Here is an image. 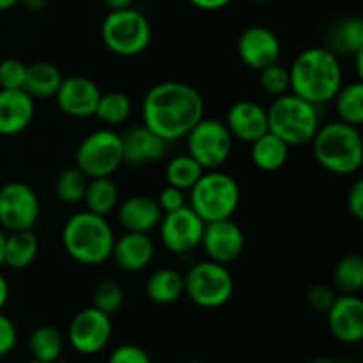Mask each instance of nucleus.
<instances>
[{
  "label": "nucleus",
  "instance_id": "1",
  "mask_svg": "<svg viewBox=\"0 0 363 363\" xmlns=\"http://www.w3.org/2000/svg\"><path fill=\"white\" fill-rule=\"evenodd\" d=\"M202 117L204 99L184 82L152 85L142 101V124L169 144L186 137Z\"/></svg>",
  "mask_w": 363,
  "mask_h": 363
},
{
  "label": "nucleus",
  "instance_id": "2",
  "mask_svg": "<svg viewBox=\"0 0 363 363\" xmlns=\"http://www.w3.org/2000/svg\"><path fill=\"white\" fill-rule=\"evenodd\" d=\"M291 92L315 106L333 101L342 87L339 57L326 46H312L296 55L289 67Z\"/></svg>",
  "mask_w": 363,
  "mask_h": 363
},
{
  "label": "nucleus",
  "instance_id": "3",
  "mask_svg": "<svg viewBox=\"0 0 363 363\" xmlns=\"http://www.w3.org/2000/svg\"><path fill=\"white\" fill-rule=\"evenodd\" d=\"M116 234L105 216L78 211L67 218L62 229V243L67 255L85 266L103 264L110 259Z\"/></svg>",
  "mask_w": 363,
  "mask_h": 363
},
{
  "label": "nucleus",
  "instance_id": "4",
  "mask_svg": "<svg viewBox=\"0 0 363 363\" xmlns=\"http://www.w3.org/2000/svg\"><path fill=\"white\" fill-rule=\"evenodd\" d=\"M312 151L319 165L337 176H351L363 163V138L357 126L333 121L319 126L312 138Z\"/></svg>",
  "mask_w": 363,
  "mask_h": 363
},
{
  "label": "nucleus",
  "instance_id": "5",
  "mask_svg": "<svg viewBox=\"0 0 363 363\" xmlns=\"http://www.w3.org/2000/svg\"><path fill=\"white\" fill-rule=\"evenodd\" d=\"M268 112V131L282 138L289 147L311 144L321 126L318 106L287 92L277 96Z\"/></svg>",
  "mask_w": 363,
  "mask_h": 363
},
{
  "label": "nucleus",
  "instance_id": "6",
  "mask_svg": "<svg viewBox=\"0 0 363 363\" xmlns=\"http://www.w3.org/2000/svg\"><path fill=\"white\" fill-rule=\"evenodd\" d=\"M241 190L230 174L216 170H204L197 183L190 188V208L208 222L233 218L240 208Z\"/></svg>",
  "mask_w": 363,
  "mask_h": 363
},
{
  "label": "nucleus",
  "instance_id": "7",
  "mask_svg": "<svg viewBox=\"0 0 363 363\" xmlns=\"http://www.w3.org/2000/svg\"><path fill=\"white\" fill-rule=\"evenodd\" d=\"M101 41L116 55L137 57L151 45V21L135 7L108 11L101 23Z\"/></svg>",
  "mask_w": 363,
  "mask_h": 363
},
{
  "label": "nucleus",
  "instance_id": "8",
  "mask_svg": "<svg viewBox=\"0 0 363 363\" xmlns=\"http://www.w3.org/2000/svg\"><path fill=\"white\" fill-rule=\"evenodd\" d=\"M184 294L201 308H220L233 298L234 279L225 264L202 261L184 275Z\"/></svg>",
  "mask_w": 363,
  "mask_h": 363
},
{
  "label": "nucleus",
  "instance_id": "9",
  "mask_svg": "<svg viewBox=\"0 0 363 363\" xmlns=\"http://www.w3.org/2000/svg\"><path fill=\"white\" fill-rule=\"evenodd\" d=\"M74 163L89 179L112 177L124 163L121 135L110 128L89 133L78 145Z\"/></svg>",
  "mask_w": 363,
  "mask_h": 363
},
{
  "label": "nucleus",
  "instance_id": "10",
  "mask_svg": "<svg viewBox=\"0 0 363 363\" xmlns=\"http://www.w3.org/2000/svg\"><path fill=\"white\" fill-rule=\"evenodd\" d=\"M188 155L204 170H216L225 165L233 152L234 138L225 123L202 117L186 135Z\"/></svg>",
  "mask_w": 363,
  "mask_h": 363
},
{
  "label": "nucleus",
  "instance_id": "11",
  "mask_svg": "<svg viewBox=\"0 0 363 363\" xmlns=\"http://www.w3.org/2000/svg\"><path fill=\"white\" fill-rule=\"evenodd\" d=\"M41 206L35 191L21 181H11L0 188V227L9 233L34 229Z\"/></svg>",
  "mask_w": 363,
  "mask_h": 363
},
{
  "label": "nucleus",
  "instance_id": "12",
  "mask_svg": "<svg viewBox=\"0 0 363 363\" xmlns=\"http://www.w3.org/2000/svg\"><path fill=\"white\" fill-rule=\"evenodd\" d=\"M204 227V220L190 206H183L176 211L165 213L158 229L167 250L176 255H184L201 247Z\"/></svg>",
  "mask_w": 363,
  "mask_h": 363
},
{
  "label": "nucleus",
  "instance_id": "13",
  "mask_svg": "<svg viewBox=\"0 0 363 363\" xmlns=\"http://www.w3.org/2000/svg\"><path fill=\"white\" fill-rule=\"evenodd\" d=\"M112 339V321L110 315L98 308H84L71 321L67 330V340L71 347L80 354H98L108 346Z\"/></svg>",
  "mask_w": 363,
  "mask_h": 363
},
{
  "label": "nucleus",
  "instance_id": "14",
  "mask_svg": "<svg viewBox=\"0 0 363 363\" xmlns=\"http://www.w3.org/2000/svg\"><path fill=\"white\" fill-rule=\"evenodd\" d=\"M282 45L272 28L264 25H252L241 32L238 39V55L247 67L261 71L279 62Z\"/></svg>",
  "mask_w": 363,
  "mask_h": 363
},
{
  "label": "nucleus",
  "instance_id": "15",
  "mask_svg": "<svg viewBox=\"0 0 363 363\" xmlns=\"http://www.w3.org/2000/svg\"><path fill=\"white\" fill-rule=\"evenodd\" d=\"M201 247L209 261L230 264L236 261L245 248V234L233 218L208 222L202 234Z\"/></svg>",
  "mask_w": 363,
  "mask_h": 363
},
{
  "label": "nucleus",
  "instance_id": "16",
  "mask_svg": "<svg viewBox=\"0 0 363 363\" xmlns=\"http://www.w3.org/2000/svg\"><path fill=\"white\" fill-rule=\"evenodd\" d=\"M99 96H101V91L91 78L73 74V77L62 78L59 91L53 98L62 113L74 119H87V117H94Z\"/></svg>",
  "mask_w": 363,
  "mask_h": 363
},
{
  "label": "nucleus",
  "instance_id": "17",
  "mask_svg": "<svg viewBox=\"0 0 363 363\" xmlns=\"http://www.w3.org/2000/svg\"><path fill=\"white\" fill-rule=\"evenodd\" d=\"M332 335L342 344H358L363 339V301L358 294H340L326 312Z\"/></svg>",
  "mask_w": 363,
  "mask_h": 363
},
{
  "label": "nucleus",
  "instance_id": "18",
  "mask_svg": "<svg viewBox=\"0 0 363 363\" xmlns=\"http://www.w3.org/2000/svg\"><path fill=\"white\" fill-rule=\"evenodd\" d=\"M123 140V158L126 165L145 167L165 158L169 142L152 133L144 124L133 126L121 135Z\"/></svg>",
  "mask_w": 363,
  "mask_h": 363
},
{
  "label": "nucleus",
  "instance_id": "19",
  "mask_svg": "<svg viewBox=\"0 0 363 363\" xmlns=\"http://www.w3.org/2000/svg\"><path fill=\"white\" fill-rule=\"evenodd\" d=\"M225 126L234 140L252 144L268 131V112L252 99H240L229 108Z\"/></svg>",
  "mask_w": 363,
  "mask_h": 363
},
{
  "label": "nucleus",
  "instance_id": "20",
  "mask_svg": "<svg viewBox=\"0 0 363 363\" xmlns=\"http://www.w3.org/2000/svg\"><path fill=\"white\" fill-rule=\"evenodd\" d=\"M35 99L23 89H0V135L13 137L30 126Z\"/></svg>",
  "mask_w": 363,
  "mask_h": 363
},
{
  "label": "nucleus",
  "instance_id": "21",
  "mask_svg": "<svg viewBox=\"0 0 363 363\" xmlns=\"http://www.w3.org/2000/svg\"><path fill=\"white\" fill-rule=\"evenodd\" d=\"M113 262L126 273H137L147 268L155 259V241L145 233H124L116 238L112 248Z\"/></svg>",
  "mask_w": 363,
  "mask_h": 363
},
{
  "label": "nucleus",
  "instance_id": "22",
  "mask_svg": "<svg viewBox=\"0 0 363 363\" xmlns=\"http://www.w3.org/2000/svg\"><path fill=\"white\" fill-rule=\"evenodd\" d=\"M117 216L121 225L128 233H145L158 229L163 211L158 201L147 195H131L117 206Z\"/></svg>",
  "mask_w": 363,
  "mask_h": 363
},
{
  "label": "nucleus",
  "instance_id": "23",
  "mask_svg": "<svg viewBox=\"0 0 363 363\" xmlns=\"http://www.w3.org/2000/svg\"><path fill=\"white\" fill-rule=\"evenodd\" d=\"M326 48L339 55H357L363 52V20L346 16L337 20L326 34Z\"/></svg>",
  "mask_w": 363,
  "mask_h": 363
},
{
  "label": "nucleus",
  "instance_id": "24",
  "mask_svg": "<svg viewBox=\"0 0 363 363\" xmlns=\"http://www.w3.org/2000/svg\"><path fill=\"white\" fill-rule=\"evenodd\" d=\"M145 294L158 305H172L184 296V275L174 268H160L149 275Z\"/></svg>",
  "mask_w": 363,
  "mask_h": 363
},
{
  "label": "nucleus",
  "instance_id": "25",
  "mask_svg": "<svg viewBox=\"0 0 363 363\" xmlns=\"http://www.w3.org/2000/svg\"><path fill=\"white\" fill-rule=\"evenodd\" d=\"M289 149L282 138L273 135L272 131H266L262 137L252 142V162L262 172H277L289 160Z\"/></svg>",
  "mask_w": 363,
  "mask_h": 363
},
{
  "label": "nucleus",
  "instance_id": "26",
  "mask_svg": "<svg viewBox=\"0 0 363 363\" xmlns=\"http://www.w3.org/2000/svg\"><path fill=\"white\" fill-rule=\"evenodd\" d=\"M39 252V240L34 230H14L6 236L4 245V266L11 269H25L35 261Z\"/></svg>",
  "mask_w": 363,
  "mask_h": 363
},
{
  "label": "nucleus",
  "instance_id": "27",
  "mask_svg": "<svg viewBox=\"0 0 363 363\" xmlns=\"http://www.w3.org/2000/svg\"><path fill=\"white\" fill-rule=\"evenodd\" d=\"M62 73L52 62H34L27 66L23 91L34 99H48L57 94L62 82Z\"/></svg>",
  "mask_w": 363,
  "mask_h": 363
},
{
  "label": "nucleus",
  "instance_id": "28",
  "mask_svg": "<svg viewBox=\"0 0 363 363\" xmlns=\"http://www.w3.org/2000/svg\"><path fill=\"white\" fill-rule=\"evenodd\" d=\"M87 211L106 216L119 206V188L110 177H92L85 188L84 201Z\"/></svg>",
  "mask_w": 363,
  "mask_h": 363
},
{
  "label": "nucleus",
  "instance_id": "29",
  "mask_svg": "<svg viewBox=\"0 0 363 363\" xmlns=\"http://www.w3.org/2000/svg\"><path fill=\"white\" fill-rule=\"evenodd\" d=\"M335 110L339 113V121L360 128L363 124V84L353 82L350 85H342L333 98Z\"/></svg>",
  "mask_w": 363,
  "mask_h": 363
},
{
  "label": "nucleus",
  "instance_id": "30",
  "mask_svg": "<svg viewBox=\"0 0 363 363\" xmlns=\"http://www.w3.org/2000/svg\"><path fill=\"white\" fill-rule=\"evenodd\" d=\"M28 347L34 360L53 363L59 360L64 350V339L53 326H39L30 333Z\"/></svg>",
  "mask_w": 363,
  "mask_h": 363
},
{
  "label": "nucleus",
  "instance_id": "31",
  "mask_svg": "<svg viewBox=\"0 0 363 363\" xmlns=\"http://www.w3.org/2000/svg\"><path fill=\"white\" fill-rule=\"evenodd\" d=\"M131 110H133V105H131L130 96L121 91H110L105 94L101 92L94 116L106 126H119L130 119Z\"/></svg>",
  "mask_w": 363,
  "mask_h": 363
},
{
  "label": "nucleus",
  "instance_id": "32",
  "mask_svg": "<svg viewBox=\"0 0 363 363\" xmlns=\"http://www.w3.org/2000/svg\"><path fill=\"white\" fill-rule=\"evenodd\" d=\"M202 174H204V169L188 152L174 156L165 167L167 183L183 191H190V188L197 183Z\"/></svg>",
  "mask_w": 363,
  "mask_h": 363
},
{
  "label": "nucleus",
  "instance_id": "33",
  "mask_svg": "<svg viewBox=\"0 0 363 363\" xmlns=\"http://www.w3.org/2000/svg\"><path fill=\"white\" fill-rule=\"evenodd\" d=\"M335 287L342 294H358L363 289V259L351 254L339 261L333 272Z\"/></svg>",
  "mask_w": 363,
  "mask_h": 363
},
{
  "label": "nucleus",
  "instance_id": "34",
  "mask_svg": "<svg viewBox=\"0 0 363 363\" xmlns=\"http://www.w3.org/2000/svg\"><path fill=\"white\" fill-rule=\"evenodd\" d=\"M89 177L78 167L62 170L55 181V194L64 204H78L84 201Z\"/></svg>",
  "mask_w": 363,
  "mask_h": 363
},
{
  "label": "nucleus",
  "instance_id": "35",
  "mask_svg": "<svg viewBox=\"0 0 363 363\" xmlns=\"http://www.w3.org/2000/svg\"><path fill=\"white\" fill-rule=\"evenodd\" d=\"M92 307L103 314L113 315L124 305V289L116 280H101L92 293Z\"/></svg>",
  "mask_w": 363,
  "mask_h": 363
},
{
  "label": "nucleus",
  "instance_id": "36",
  "mask_svg": "<svg viewBox=\"0 0 363 363\" xmlns=\"http://www.w3.org/2000/svg\"><path fill=\"white\" fill-rule=\"evenodd\" d=\"M259 84H261L262 91L273 98L287 94L291 91L289 67L282 66L280 62L264 67V69L259 71Z\"/></svg>",
  "mask_w": 363,
  "mask_h": 363
},
{
  "label": "nucleus",
  "instance_id": "37",
  "mask_svg": "<svg viewBox=\"0 0 363 363\" xmlns=\"http://www.w3.org/2000/svg\"><path fill=\"white\" fill-rule=\"evenodd\" d=\"M27 64L20 59H4L0 62V89H23Z\"/></svg>",
  "mask_w": 363,
  "mask_h": 363
},
{
  "label": "nucleus",
  "instance_id": "38",
  "mask_svg": "<svg viewBox=\"0 0 363 363\" xmlns=\"http://www.w3.org/2000/svg\"><path fill=\"white\" fill-rule=\"evenodd\" d=\"M335 298V291L330 286H325V284H314V286L308 287L307 294H305L307 305L314 312H328V308L332 307Z\"/></svg>",
  "mask_w": 363,
  "mask_h": 363
},
{
  "label": "nucleus",
  "instance_id": "39",
  "mask_svg": "<svg viewBox=\"0 0 363 363\" xmlns=\"http://www.w3.org/2000/svg\"><path fill=\"white\" fill-rule=\"evenodd\" d=\"M108 363H152L151 357L135 344H123L110 353Z\"/></svg>",
  "mask_w": 363,
  "mask_h": 363
},
{
  "label": "nucleus",
  "instance_id": "40",
  "mask_svg": "<svg viewBox=\"0 0 363 363\" xmlns=\"http://www.w3.org/2000/svg\"><path fill=\"white\" fill-rule=\"evenodd\" d=\"M18 342V332L14 323L0 312V358L9 354Z\"/></svg>",
  "mask_w": 363,
  "mask_h": 363
},
{
  "label": "nucleus",
  "instance_id": "41",
  "mask_svg": "<svg viewBox=\"0 0 363 363\" xmlns=\"http://www.w3.org/2000/svg\"><path fill=\"white\" fill-rule=\"evenodd\" d=\"M158 204H160V208H162L163 215H165V213H170V211H176V209L186 206L184 191L179 190V188L167 184V186L160 191Z\"/></svg>",
  "mask_w": 363,
  "mask_h": 363
},
{
  "label": "nucleus",
  "instance_id": "42",
  "mask_svg": "<svg viewBox=\"0 0 363 363\" xmlns=\"http://www.w3.org/2000/svg\"><path fill=\"white\" fill-rule=\"evenodd\" d=\"M347 209L353 215L354 220L362 222L363 220V181H354L353 186L347 191Z\"/></svg>",
  "mask_w": 363,
  "mask_h": 363
},
{
  "label": "nucleus",
  "instance_id": "43",
  "mask_svg": "<svg viewBox=\"0 0 363 363\" xmlns=\"http://www.w3.org/2000/svg\"><path fill=\"white\" fill-rule=\"evenodd\" d=\"M188 2L202 11H220L229 6L233 0H188Z\"/></svg>",
  "mask_w": 363,
  "mask_h": 363
},
{
  "label": "nucleus",
  "instance_id": "44",
  "mask_svg": "<svg viewBox=\"0 0 363 363\" xmlns=\"http://www.w3.org/2000/svg\"><path fill=\"white\" fill-rule=\"evenodd\" d=\"M99 2H101L108 11H119V9L133 7L135 0H99Z\"/></svg>",
  "mask_w": 363,
  "mask_h": 363
},
{
  "label": "nucleus",
  "instance_id": "45",
  "mask_svg": "<svg viewBox=\"0 0 363 363\" xmlns=\"http://www.w3.org/2000/svg\"><path fill=\"white\" fill-rule=\"evenodd\" d=\"M20 4L30 13H41L48 6V0H21Z\"/></svg>",
  "mask_w": 363,
  "mask_h": 363
},
{
  "label": "nucleus",
  "instance_id": "46",
  "mask_svg": "<svg viewBox=\"0 0 363 363\" xmlns=\"http://www.w3.org/2000/svg\"><path fill=\"white\" fill-rule=\"evenodd\" d=\"M7 300H9V284H7L6 277L0 273V312L6 307Z\"/></svg>",
  "mask_w": 363,
  "mask_h": 363
},
{
  "label": "nucleus",
  "instance_id": "47",
  "mask_svg": "<svg viewBox=\"0 0 363 363\" xmlns=\"http://www.w3.org/2000/svg\"><path fill=\"white\" fill-rule=\"evenodd\" d=\"M21 0H0V11H9L16 7Z\"/></svg>",
  "mask_w": 363,
  "mask_h": 363
},
{
  "label": "nucleus",
  "instance_id": "48",
  "mask_svg": "<svg viewBox=\"0 0 363 363\" xmlns=\"http://www.w3.org/2000/svg\"><path fill=\"white\" fill-rule=\"evenodd\" d=\"M6 236L7 234L4 233L2 227H0V268L4 266V245H6Z\"/></svg>",
  "mask_w": 363,
  "mask_h": 363
},
{
  "label": "nucleus",
  "instance_id": "49",
  "mask_svg": "<svg viewBox=\"0 0 363 363\" xmlns=\"http://www.w3.org/2000/svg\"><path fill=\"white\" fill-rule=\"evenodd\" d=\"M311 363H339V362H335L333 358H328V357H321V358H314Z\"/></svg>",
  "mask_w": 363,
  "mask_h": 363
},
{
  "label": "nucleus",
  "instance_id": "50",
  "mask_svg": "<svg viewBox=\"0 0 363 363\" xmlns=\"http://www.w3.org/2000/svg\"><path fill=\"white\" fill-rule=\"evenodd\" d=\"M252 2H255V4H268V2H272V0H252Z\"/></svg>",
  "mask_w": 363,
  "mask_h": 363
},
{
  "label": "nucleus",
  "instance_id": "51",
  "mask_svg": "<svg viewBox=\"0 0 363 363\" xmlns=\"http://www.w3.org/2000/svg\"><path fill=\"white\" fill-rule=\"evenodd\" d=\"M27 363H46V362H39V360H34V358H32V360L27 362Z\"/></svg>",
  "mask_w": 363,
  "mask_h": 363
},
{
  "label": "nucleus",
  "instance_id": "52",
  "mask_svg": "<svg viewBox=\"0 0 363 363\" xmlns=\"http://www.w3.org/2000/svg\"><path fill=\"white\" fill-rule=\"evenodd\" d=\"M186 363H202V362H197V360H190V362H186Z\"/></svg>",
  "mask_w": 363,
  "mask_h": 363
}]
</instances>
